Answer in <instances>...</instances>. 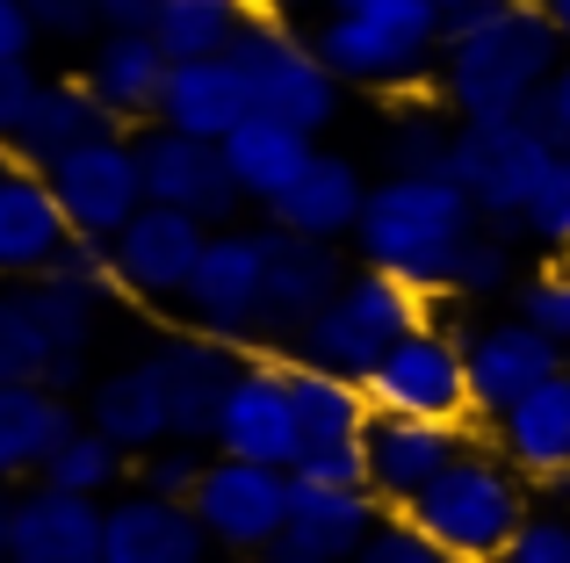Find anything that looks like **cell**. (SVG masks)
<instances>
[{
	"mask_svg": "<svg viewBox=\"0 0 570 563\" xmlns=\"http://www.w3.org/2000/svg\"><path fill=\"white\" fill-rule=\"evenodd\" d=\"M476 231H484V217H476L470 188L455 174H383L368 188L362 231H354V260L412 282L419 296L441 304L455 289V268H462Z\"/></svg>",
	"mask_w": 570,
	"mask_h": 563,
	"instance_id": "obj_1",
	"label": "cell"
},
{
	"mask_svg": "<svg viewBox=\"0 0 570 563\" xmlns=\"http://www.w3.org/2000/svg\"><path fill=\"white\" fill-rule=\"evenodd\" d=\"M570 58L563 29L549 8L528 0H499L484 22L455 29L441 43V72H433V95L462 116V124H499V116H528V101L549 87Z\"/></svg>",
	"mask_w": 570,
	"mask_h": 563,
	"instance_id": "obj_2",
	"label": "cell"
},
{
	"mask_svg": "<svg viewBox=\"0 0 570 563\" xmlns=\"http://www.w3.org/2000/svg\"><path fill=\"white\" fill-rule=\"evenodd\" d=\"M318 58L354 87V95L404 101L419 87H433L441 72V0H333L318 22H304Z\"/></svg>",
	"mask_w": 570,
	"mask_h": 563,
	"instance_id": "obj_3",
	"label": "cell"
},
{
	"mask_svg": "<svg viewBox=\"0 0 570 563\" xmlns=\"http://www.w3.org/2000/svg\"><path fill=\"white\" fill-rule=\"evenodd\" d=\"M404 513H412L441 550H455L470 563H499L505 542H513L520 527H528V513H534V484L520 477L491 441H470Z\"/></svg>",
	"mask_w": 570,
	"mask_h": 563,
	"instance_id": "obj_4",
	"label": "cell"
},
{
	"mask_svg": "<svg viewBox=\"0 0 570 563\" xmlns=\"http://www.w3.org/2000/svg\"><path fill=\"white\" fill-rule=\"evenodd\" d=\"M433 318V296H419L412 282L383 275V268H354L347 289L304 325V339L289 347V362H311V368H333V376H362L397 347L404 333Z\"/></svg>",
	"mask_w": 570,
	"mask_h": 563,
	"instance_id": "obj_5",
	"label": "cell"
},
{
	"mask_svg": "<svg viewBox=\"0 0 570 563\" xmlns=\"http://www.w3.org/2000/svg\"><path fill=\"white\" fill-rule=\"evenodd\" d=\"M232 58L253 87V109L275 116V124H296V130H311V138H325V130L340 124V109H347V80L318 58V43H311L304 22L253 14V29L238 37Z\"/></svg>",
	"mask_w": 570,
	"mask_h": 563,
	"instance_id": "obj_6",
	"label": "cell"
},
{
	"mask_svg": "<svg viewBox=\"0 0 570 563\" xmlns=\"http://www.w3.org/2000/svg\"><path fill=\"white\" fill-rule=\"evenodd\" d=\"M368 405L404 412V419L470 426L476 397H470V354H462V333L441 325V318H426L419 333H404L397 347L368 368Z\"/></svg>",
	"mask_w": 570,
	"mask_h": 563,
	"instance_id": "obj_7",
	"label": "cell"
},
{
	"mask_svg": "<svg viewBox=\"0 0 570 563\" xmlns=\"http://www.w3.org/2000/svg\"><path fill=\"white\" fill-rule=\"evenodd\" d=\"M181 325L261 354V325H267V239H261V225L209 231L203 268H195L188 296H181Z\"/></svg>",
	"mask_w": 570,
	"mask_h": 563,
	"instance_id": "obj_8",
	"label": "cell"
},
{
	"mask_svg": "<svg viewBox=\"0 0 570 563\" xmlns=\"http://www.w3.org/2000/svg\"><path fill=\"white\" fill-rule=\"evenodd\" d=\"M549 159H557V145H549L528 116H499V124H462L455 167L448 174L470 188L476 217H484L491 231H513L520 239V217H528V196L549 174Z\"/></svg>",
	"mask_w": 570,
	"mask_h": 563,
	"instance_id": "obj_9",
	"label": "cell"
},
{
	"mask_svg": "<svg viewBox=\"0 0 570 563\" xmlns=\"http://www.w3.org/2000/svg\"><path fill=\"white\" fill-rule=\"evenodd\" d=\"M289 492L296 477L289 470H267V463H238V455H209L203 484H195V521L203 535L217 542V556H261L267 542L289 527Z\"/></svg>",
	"mask_w": 570,
	"mask_h": 563,
	"instance_id": "obj_10",
	"label": "cell"
},
{
	"mask_svg": "<svg viewBox=\"0 0 570 563\" xmlns=\"http://www.w3.org/2000/svg\"><path fill=\"white\" fill-rule=\"evenodd\" d=\"M267 239V325H261V354H289L304 339V325L347 289L354 254L340 239H304V231H282L261 217Z\"/></svg>",
	"mask_w": 570,
	"mask_h": 563,
	"instance_id": "obj_11",
	"label": "cell"
},
{
	"mask_svg": "<svg viewBox=\"0 0 570 563\" xmlns=\"http://www.w3.org/2000/svg\"><path fill=\"white\" fill-rule=\"evenodd\" d=\"M203 246H209V225L188 210H167V203H145L124 231L109 239L116 254V289L145 310H181L195 268H203Z\"/></svg>",
	"mask_w": 570,
	"mask_h": 563,
	"instance_id": "obj_12",
	"label": "cell"
},
{
	"mask_svg": "<svg viewBox=\"0 0 570 563\" xmlns=\"http://www.w3.org/2000/svg\"><path fill=\"white\" fill-rule=\"evenodd\" d=\"M130 145H138L145 196H153V203H167V210H188V217H203L209 231L238 225V210H246V188L232 181V167H224V145H209V138H188V130H167V124H145V130H130Z\"/></svg>",
	"mask_w": 570,
	"mask_h": 563,
	"instance_id": "obj_13",
	"label": "cell"
},
{
	"mask_svg": "<svg viewBox=\"0 0 570 563\" xmlns=\"http://www.w3.org/2000/svg\"><path fill=\"white\" fill-rule=\"evenodd\" d=\"M145 362L159 368V383H167L174 441L217 455V412H224V397H232L238 368H246V347L209 339V333H195V325H174V333H159L153 347H145Z\"/></svg>",
	"mask_w": 570,
	"mask_h": 563,
	"instance_id": "obj_14",
	"label": "cell"
},
{
	"mask_svg": "<svg viewBox=\"0 0 570 563\" xmlns=\"http://www.w3.org/2000/svg\"><path fill=\"white\" fill-rule=\"evenodd\" d=\"M462 354H470L476 426H491L499 412H513L528 391H542L549 376H563V368H570L563 339H549L542 325H528L520 310H505V318H476L470 333H462Z\"/></svg>",
	"mask_w": 570,
	"mask_h": 563,
	"instance_id": "obj_15",
	"label": "cell"
},
{
	"mask_svg": "<svg viewBox=\"0 0 570 563\" xmlns=\"http://www.w3.org/2000/svg\"><path fill=\"white\" fill-rule=\"evenodd\" d=\"M217 455L267 470H296L304 434H296V391H289V354H246L232 397L217 412Z\"/></svg>",
	"mask_w": 570,
	"mask_h": 563,
	"instance_id": "obj_16",
	"label": "cell"
},
{
	"mask_svg": "<svg viewBox=\"0 0 570 563\" xmlns=\"http://www.w3.org/2000/svg\"><path fill=\"white\" fill-rule=\"evenodd\" d=\"M43 174H51L58 203H66L72 239H116V231H124L130 217L153 203V196H145V167H138L130 130L80 145V152H66L58 167H43Z\"/></svg>",
	"mask_w": 570,
	"mask_h": 563,
	"instance_id": "obj_17",
	"label": "cell"
},
{
	"mask_svg": "<svg viewBox=\"0 0 570 563\" xmlns=\"http://www.w3.org/2000/svg\"><path fill=\"white\" fill-rule=\"evenodd\" d=\"M8 563H109V498L29 477L8 498Z\"/></svg>",
	"mask_w": 570,
	"mask_h": 563,
	"instance_id": "obj_18",
	"label": "cell"
},
{
	"mask_svg": "<svg viewBox=\"0 0 570 563\" xmlns=\"http://www.w3.org/2000/svg\"><path fill=\"white\" fill-rule=\"evenodd\" d=\"M296 477V470H289ZM383 498L376 492H340V484H311L296 477L289 492V527L267 542L253 563H354L368 550V535L383 527Z\"/></svg>",
	"mask_w": 570,
	"mask_h": 563,
	"instance_id": "obj_19",
	"label": "cell"
},
{
	"mask_svg": "<svg viewBox=\"0 0 570 563\" xmlns=\"http://www.w3.org/2000/svg\"><path fill=\"white\" fill-rule=\"evenodd\" d=\"M470 448V426H441V419H404V412H376L362 434L368 455V492L383 498L390 513H404L433 477H441L455 455Z\"/></svg>",
	"mask_w": 570,
	"mask_h": 563,
	"instance_id": "obj_20",
	"label": "cell"
},
{
	"mask_svg": "<svg viewBox=\"0 0 570 563\" xmlns=\"http://www.w3.org/2000/svg\"><path fill=\"white\" fill-rule=\"evenodd\" d=\"M66 246H72V225H66V203H58L51 174L14 159L0 174V282L51 275Z\"/></svg>",
	"mask_w": 570,
	"mask_h": 563,
	"instance_id": "obj_21",
	"label": "cell"
},
{
	"mask_svg": "<svg viewBox=\"0 0 570 563\" xmlns=\"http://www.w3.org/2000/svg\"><path fill=\"white\" fill-rule=\"evenodd\" d=\"M167 72H174V58H167V43H159L153 29H101V37L87 43L80 80L109 101V116L124 130H145V124H159Z\"/></svg>",
	"mask_w": 570,
	"mask_h": 563,
	"instance_id": "obj_22",
	"label": "cell"
},
{
	"mask_svg": "<svg viewBox=\"0 0 570 563\" xmlns=\"http://www.w3.org/2000/svg\"><path fill=\"white\" fill-rule=\"evenodd\" d=\"M80 412H87V426H95V434H109L116 448L130 455V463L174 441V405H167V383H159V368L145 362V354H130V362L101 368V376L87 383Z\"/></svg>",
	"mask_w": 570,
	"mask_h": 563,
	"instance_id": "obj_23",
	"label": "cell"
},
{
	"mask_svg": "<svg viewBox=\"0 0 570 563\" xmlns=\"http://www.w3.org/2000/svg\"><path fill=\"white\" fill-rule=\"evenodd\" d=\"M217 542L203 535L188 498H159V492H116L109 498V563H209Z\"/></svg>",
	"mask_w": 570,
	"mask_h": 563,
	"instance_id": "obj_24",
	"label": "cell"
},
{
	"mask_svg": "<svg viewBox=\"0 0 570 563\" xmlns=\"http://www.w3.org/2000/svg\"><path fill=\"white\" fill-rule=\"evenodd\" d=\"M368 188H376V181H368V174L354 167L347 152H325V145H318V159L304 167V181H296L282 203H267V225L304 231V239H340V246H347L354 231H362Z\"/></svg>",
	"mask_w": 570,
	"mask_h": 563,
	"instance_id": "obj_25",
	"label": "cell"
},
{
	"mask_svg": "<svg viewBox=\"0 0 570 563\" xmlns=\"http://www.w3.org/2000/svg\"><path fill=\"white\" fill-rule=\"evenodd\" d=\"M87 426L80 397L51 391V383H0V470L8 477H43L58 448Z\"/></svg>",
	"mask_w": 570,
	"mask_h": 563,
	"instance_id": "obj_26",
	"label": "cell"
},
{
	"mask_svg": "<svg viewBox=\"0 0 570 563\" xmlns=\"http://www.w3.org/2000/svg\"><path fill=\"white\" fill-rule=\"evenodd\" d=\"M246 116H261V109H253V87L238 72V58H188V66L167 72V95H159V124L167 130L224 145Z\"/></svg>",
	"mask_w": 570,
	"mask_h": 563,
	"instance_id": "obj_27",
	"label": "cell"
},
{
	"mask_svg": "<svg viewBox=\"0 0 570 563\" xmlns=\"http://www.w3.org/2000/svg\"><path fill=\"white\" fill-rule=\"evenodd\" d=\"M484 441H491V448H499L528 484H542V477H557V470H570V368H563V376H549L542 391H528L513 412H499V419L484 426Z\"/></svg>",
	"mask_w": 570,
	"mask_h": 563,
	"instance_id": "obj_28",
	"label": "cell"
},
{
	"mask_svg": "<svg viewBox=\"0 0 570 563\" xmlns=\"http://www.w3.org/2000/svg\"><path fill=\"white\" fill-rule=\"evenodd\" d=\"M318 159V138L296 124H275V116H246V124L224 138V167H232V181L246 188V203H282L296 181H304V167Z\"/></svg>",
	"mask_w": 570,
	"mask_h": 563,
	"instance_id": "obj_29",
	"label": "cell"
},
{
	"mask_svg": "<svg viewBox=\"0 0 570 563\" xmlns=\"http://www.w3.org/2000/svg\"><path fill=\"white\" fill-rule=\"evenodd\" d=\"M116 116H109V101L95 95V87L72 72V80H43V101H37V116H29V130L14 138V159L22 167H58L66 152H80V145H95V138H116Z\"/></svg>",
	"mask_w": 570,
	"mask_h": 563,
	"instance_id": "obj_30",
	"label": "cell"
},
{
	"mask_svg": "<svg viewBox=\"0 0 570 563\" xmlns=\"http://www.w3.org/2000/svg\"><path fill=\"white\" fill-rule=\"evenodd\" d=\"M289 391H296V434H304V455L354 448V441L368 434V419H376L362 376H333V368L289 362ZM304 455H296V463H304Z\"/></svg>",
	"mask_w": 570,
	"mask_h": 563,
	"instance_id": "obj_31",
	"label": "cell"
},
{
	"mask_svg": "<svg viewBox=\"0 0 570 563\" xmlns=\"http://www.w3.org/2000/svg\"><path fill=\"white\" fill-rule=\"evenodd\" d=\"M455 138H462V116L441 95H404L376 138L383 174H448L455 167Z\"/></svg>",
	"mask_w": 570,
	"mask_h": 563,
	"instance_id": "obj_32",
	"label": "cell"
},
{
	"mask_svg": "<svg viewBox=\"0 0 570 563\" xmlns=\"http://www.w3.org/2000/svg\"><path fill=\"white\" fill-rule=\"evenodd\" d=\"M253 0H167V14L153 22V37L167 43L174 66H188V58H232L238 37L253 29Z\"/></svg>",
	"mask_w": 570,
	"mask_h": 563,
	"instance_id": "obj_33",
	"label": "cell"
},
{
	"mask_svg": "<svg viewBox=\"0 0 570 563\" xmlns=\"http://www.w3.org/2000/svg\"><path fill=\"white\" fill-rule=\"evenodd\" d=\"M22 296H29V310H37L43 339H51V362L58 354H95L101 318H109V296L80 289V282H58V275L22 282Z\"/></svg>",
	"mask_w": 570,
	"mask_h": 563,
	"instance_id": "obj_34",
	"label": "cell"
},
{
	"mask_svg": "<svg viewBox=\"0 0 570 563\" xmlns=\"http://www.w3.org/2000/svg\"><path fill=\"white\" fill-rule=\"evenodd\" d=\"M124 477H130V455L116 448L109 434H95V426H80V434L43 463V484L80 492V498H116V492H124Z\"/></svg>",
	"mask_w": 570,
	"mask_h": 563,
	"instance_id": "obj_35",
	"label": "cell"
},
{
	"mask_svg": "<svg viewBox=\"0 0 570 563\" xmlns=\"http://www.w3.org/2000/svg\"><path fill=\"white\" fill-rule=\"evenodd\" d=\"M43 376H51V339H43L22 282H0V383H43Z\"/></svg>",
	"mask_w": 570,
	"mask_h": 563,
	"instance_id": "obj_36",
	"label": "cell"
},
{
	"mask_svg": "<svg viewBox=\"0 0 570 563\" xmlns=\"http://www.w3.org/2000/svg\"><path fill=\"white\" fill-rule=\"evenodd\" d=\"M520 246L528 239H513V231H476L470 239V254H462V268H455V304H491V296H513L520 289Z\"/></svg>",
	"mask_w": 570,
	"mask_h": 563,
	"instance_id": "obj_37",
	"label": "cell"
},
{
	"mask_svg": "<svg viewBox=\"0 0 570 563\" xmlns=\"http://www.w3.org/2000/svg\"><path fill=\"white\" fill-rule=\"evenodd\" d=\"M520 239L549 260H570V152L549 159V174L534 181L528 217H520Z\"/></svg>",
	"mask_w": 570,
	"mask_h": 563,
	"instance_id": "obj_38",
	"label": "cell"
},
{
	"mask_svg": "<svg viewBox=\"0 0 570 563\" xmlns=\"http://www.w3.org/2000/svg\"><path fill=\"white\" fill-rule=\"evenodd\" d=\"M513 310L528 325H542L549 339H563V347H570V260H542L534 275H520Z\"/></svg>",
	"mask_w": 570,
	"mask_h": 563,
	"instance_id": "obj_39",
	"label": "cell"
},
{
	"mask_svg": "<svg viewBox=\"0 0 570 563\" xmlns=\"http://www.w3.org/2000/svg\"><path fill=\"white\" fill-rule=\"evenodd\" d=\"M203 470H209V448L167 441V448H153V455H138V463H130V484H138V492H159V498H195Z\"/></svg>",
	"mask_w": 570,
	"mask_h": 563,
	"instance_id": "obj_40",
	"label": "cell"
},
{
	"mask_svg": "<svg viewBox=\"0 0 570 563\" xmlns=\"http://www.w3.org/2000/svg\"><path fill=\"white\" fill-rule=\"evenodd\" d=\"M354 563H470V556L441 550V542H433L412 513H383V527L368 535V550L354 556Z\"/></svg>",
	"mask_w": 570,
	"mask_h": 563,
	"instance_id": "obj_41",
	"label": "cell"
},
{
	"mask_svg": "<svg viewBox=\"0 0 570 563\" xmlns=\"http://www.w3.org/2000/svg\"><path fill=\"white\" fill-rule=\"evenodd\" d=\"M499 563H570V513L534 506V513H528V527L505 542V556H499Z\"/></svg>",
	"mask_w": 570,
	"mask_h": 563,
	"instance_id": "obj_42",
	"label": "cell"
},
{
	"mask_svg": "<svg viewBox=\"0 0 570 563\" xmlns=\"http://www.w3.org/2000/svg\"><path fill=\"white\" fill-rule=\"evenodd\" d=\"M37 101H43V72L29 66H0V145L14 152V138L29 130V116H37Z\"/></svg>",
	"mask_w": 570,
	"mask_h": 563,
	"instance_id": "obj_43",
	"label": "cell"
},
{
	"mask_svg": "<svg viewBox=\"0 0 570 563\" xmlns=\"http://www.w3.org/2000/svg\"><path fill=\"white\" fill-rule=\"evenodd\" d=\"M37 14L43 43H95L101 37V0H22Z\"/></svg>",
	"mask_w": 570,
	"mask_h": 563,
	"instance_id": "obj_44",
	"label": "cell"
},
{
	"mask_svg": "<svg viewBox=\"0 0 570 563\" xmlns=\"http://www.w3.org/2000/svg\"><path fill=\"white\" fill-rule=\"evenodd\" d=\"M528 124L542 130V138L557 145V152H570V58H563L557 72H549V87H542V95L528 101Z\"/></svg>",
	"mask_w": 570,
	"mask_h": 563,
	"instance_id": "obj_45",
	"label": "cell"
},
{
	"mask_svg": "<svg viewBox=\"0 0 570 563\" xmlns=\"http://www.w3.org/2000/svg\"><path fill=\"white\" fill-rule=\"evenodd\" d=\"M296 477L340 484V492H368V455H362V441H354V448H318V455H304V463H296Z\"/></svg>",
	"mask_w": 570,
	"mask_h": 563,
	"instance_id": "obj_46",
	"label": "cell"
},
{
	"mask_svg": "<svg viewBox=\"0 0 570 563\" xmlns=\"http://www.w3.org/2000/svg\"><path fill=\"white\" fill-rule=\"evenodd\" d=\"M43 43V29H37V14L22 8V0H0V66H22L29 51Z\"/></svg>",
	"mask_w": 570,
	"mask_h": 563,
	"instance_id": "obj_47",
	"label": "cell"
},
{
	"mask_svg": "<svg viewBox=\"0 0 570 563\" xmlns=\"http://www.w3.org/2000/svg\"><path fill=\"white\" fill-rule=\"evenodd\" d=\"M167 0H101V29H153Z\"/></svg>",
	"mask_w": 570,
	"mask_h": 563,
	"instance_id": "obj_48",
	"label": "cell"
},
{
	"mask_svg": "<svg viewBox=\"0 0 570 563\" xmlns=\"http://www.w3.org/2000/svg\"><path fill=\"white\" fill-rule=\"evenodd\" d=\"M253 8L275 14V22H318V14L333 8V0H253Z\"/></svg>",
	"mask_w": 570,
	"mask_h": 563,
	"instance_id": "obj_49",
	"label": "cell"
},
{
	"mask_svg": "<svg viewBox=\"0 0 570 563\" xmlns=\"http://www.w3.org/2000/svg\"><path fill=\"white\" fill-rule=\"evenodd\" d=\"M491 8H499V0H441V22H448V37H455V29H470V22H484Z\"/></svg>",
	"mask_w": 570,
	"mask_h": 563,
	"instance_id": "obj_50",
	"label": "cell"
},
{
	"mask_svg": "<svg viewBox=\"0 0 570 563\" xmlns=\"http://www.w3.org/2000/svg\"><path fill=\"white\" fill-rule=\"evenodd\" d=\"M534 498H542V506H557V513H570V470L542 477V484H534Z\"/></svg>",
	"mask_w": 570,
	"mask_h": 563,
	"instance_id": "obj_51",
	"label": "cell"
},
{
	"mask_svg": "<svg viewBox=\"0 0 570 563\" xmlns=\"http://www.w3.org/2000/svg\"><path fill=\"white\" fill-rule=\"evenodd\" d=\"M549 14H557V29H563V43H570V0H549Z\"/></svg>",
	"mask_w": 570,
	"mask_h": 563,
	"instance_id": "obj_52",
	"label": "cell"
},
{
	"mask_svg": "<svg viewBox=\"0 0 570 563\" xmlns=\"http://www.w3.org/2000/svg\"><path fill=\"white\" fill-rule=\"evenodd\" d=\"M0 563H8V498H0Z\"/></svg>",
	"mask_w": 570,
	"mask_h": 563,
	"instance_id": "obj_53",
	"label": "cell"
},
{
	"mask_svg": "<svg viewBox=\"0 0 570 563\" xmlns=\"http://www.w3.org/2000/svg\"><path fill=\"white\" fill-rule=\"evenodd\" d=\"M8 167H14V152H8V145H0V174H8Z\"/></svg>",
	"mask_w": 570,
	"mask_h": 563,
	"instance_id": "obj_54",
	"label": "cell"
},
{
	"mask_svg": "<svg viewBox=\"0 0 570 563\" xmlns=\"http://www.w3.org/2000/svg\"><path fill=\"white\" fill-rule=\"evenodd\" d=\"M528 8H549V0H528Z\"/></svg>",
	"mask_w": 570,
	"mask_h": 563,
	"instance_id": "obj_55",
	"label": "cell"
},
{
	"mask_svg": "<svg viewBox=\"0 0 570 563\" xmlns=\"http://www.w3.org/2000/svg\"><path fill=\"white\" fill-rule=\"evenodd\" d=\"M563 354H570V347H563Z\"/></svg>",
	"mask_w": 570,
	"mask_h": 563,
	"instance_id": "obj_56",
	"label": "cell"
}]
</instances>
